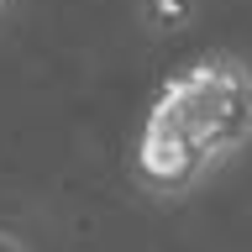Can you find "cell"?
<instances>
[{"mask_svg": "<svg viewBox=\"0 0 252 252\" xmlns=\"http://www.w3.org/2000/svg\"><path fill=\"white\" fill-rule=\"evenodd\" d=\"M147 116L179 131L205 158V168L226 163L252 142V63L236 53H205L163 79Z\"/></svg>", "mask_w": 252, "mask_h": 252, "instance_id": "1", "label": "cell"}, {"mask_svg": "<svg viewBox=\"0 0 252 252\" xmlns=\"http://www.w3.org/2000/svg\"><path fill=\"white\" fill-rule=\"evenodd\" d=\"M0 252H21V242H16V236H5V231H0Z\"/></svg>", "mask_w": 252, "mask_h": 252, "instance_id": "4", "label": "cell"}, {"mask_svg": "<svg viewBox=\"0 0 252 252\" xmlns=\"http://www.w3.org/2000/svg\"><path fill=\"white\" fill-rule=\"evenodd\" d=\"M137 16L142 27L158 32V37H173L194 21V0H137Z\"/></svg>", "mask_w": 252, "mask_h": 252, "instance_id": "3", "label": "cell"}, {"mask_svg": "<svg viewBox=\"0 0 252 252\" xmlns=\"http://www.w3.org/2000/svg\"><path fill=\"white\" fill-rule=\"evenodd\" d=\"M131 168H137V184L147 194H163V200H179L200 184L205 173V158L189 147L179 131L158 121V116H142V137H137V153H131Z\"/></svg>", "mask_w": 252, "mask_h": 252, "instance_id": "2", "label": "cell"}, {"mask_svg": "<svg viewBox=\"0 0 252 252\" xmlns=\"http://www.w3.org/2000/svg\"><path fill=\"white\" fill-rule=\"evenodd\" d=\"M5 5H11V0H0V11H5Z\"/></svg>", "mask_w": 252, "mask_h": 252, "instance_id": "5", "label": "cell"}]
</instances>
